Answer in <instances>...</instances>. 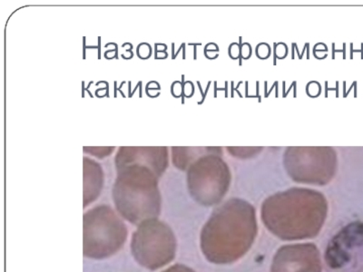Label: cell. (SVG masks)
Returning <instances> with one entry per match:
<instances>
[{
    "label": "cell",
    "instance_id": "obj_2",
    "mask_svg": "<svg viewBox=\"0 0 363 272\" xmlns=\"http://www.w3.org/2000/svg\"><path fill=\"white\" fill-rule=\"evenodd\" d=\"M128 239V228L111 207L103 204L84 215V256L94 260L111 257Z\"/></svg>",
    "mask_w": 363,
    "mask_h": 272
},
{
    "label": "cell",
    "instance_id": "obj_1",
    "mask_svg": "<svg viewBox=\"0 0 363 272\" xmlns=\"http://www.w3.org/2000/svg\"><path fill=\"white\" fill-rule=\"evenodd\" d=\"M159 181L145 165L131 164L116 171L112 198L119 215L135 225L157 218L162 207Z\"/></svg>",
    "mask_w": 363,
    "mask_h": 272
},
{
    "label": "cell",
    "instance_id": "obj_7",
    "mask_svg": "<svg viewBox=\"0 0 363 272\" xmlns=\"http://www.w3.org/2000/svg\"><path fill=\"white\" fill-rule=\"evenodd\" d=\"M163 272H194L190 270V268H188L184 266H182V265H176V266L170 267L169 268H167V270H165Z\"/></svg>",
    "mask_w": 363,
    "mask_h": 272
},
{
    "label": "cell",
    "instance_id": "obj_3",
    "mask_svg": "<svg viewBox=\"0 0 363 272\" xmlns=\"http://www.w3.org/2000/svg\"><path fill=\"white\" fill-rule=\"evenodd\" d=\"M176 238L169 226L157 218L139 225L133 234V257L142 267L157 271L169 264L176 255Z\"/></svg>",
    "mask_w": 363,
    "mask_h": 272
},
{
    "label": "cell",
    "instance_id": "obj_5",
    "mask_svg": "<svg viewBox=\"0 0 363 272\" xmlns=\"http://www.w3.org/2000/svg\"><path fill=\"white\" fill-rule=\"evenodd\" d=\"M106 162L99 163L94 159L84 157V208L95 202L105 186Z\"/></svg>",
    "mask_w": 363,
    "mask_h": 272
},
{
    "label": "cell",
    "instance_id": "obj_4",
    "mask_svg": "<svg viewBox=\"0 0 363 272\" xmlns=\"http://www.w3.org/2000/svg\"><path fill=\"white\" fill-rule=\"evenodd\" d=\"M116 171L131 164H141L150 168L159 179L168 168L167 147H119L115 159Z\"/></svg>",
    "mask_w": 363,
    "mask_h": 272
},
{
    "label": "cell",
    "instance_id": "obj_6",
    "mask_svg": "<svg viewBox=\"0 0 363 272\" xmlns=\"http://www.w3.org/2000/svg\"><path fill=\"white\" fill-rule=\"evenodd\" d=\"M115 149V147H84V153L104 160L105 158L110 157Z\"/></svg>",
    "mask_w": 363,
    "mask_h": 272
}]
</instances>
